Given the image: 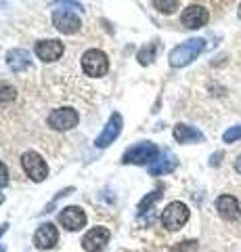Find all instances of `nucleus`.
<instances>
[{
    "instance_id": "f257e3e1",
    "label": "nucleus",
    "mask_w": 241,
    "mask_h": 252,
    "mask_svg": "<svg viewBox=\"0 0 241 252\" xmlns=\"http://www.w3.org/2000/svg\"><path fill=\"white\" fill-rule=\"evenodd\" d=\"M204 49H206V40H204V38H191V40L178 44V46H174V49L170 51V55H168L170 65H172V67L189 65V63H193L199 57V53Z\"/></svg>"
},
{
    "instance_id": "f03ea898",
    "label": "nucleus",
    "mask_w": 241,
    "mask_h": 252,
    "mask_svg": "<svg viewBox=\"0 0 241 252\" xmlns=\"http://www.w3.org/2000/svg\"><path fill=\"white\" fill-rule=\"evenodd\" d=\"M160 156V149L151 141H141V143L128 147L122 156L124 164H153Z\"/></svg>"
},
{
    "instance_id": "7ed1b4c3",
    "label": "nucleus",
    "mask_w": 241,
    "mask_h": 252,
    "mask_svg": "<svg viewBox=\"0 0 241 252\" xmlns=\"http://www.w3.org/2000/svg\"><path fill=\"white\" fill-rule=\"evenodd\" d=\"M189 217H191V212H189V206H187V204L172 202L164 208V212H161V225H164L168 231H178L187 220H189Z\"/></svg>"
},
{
    "instance_id": "20e7f679",
    "label": "nucleus",
    "mask_w": 241,
    "mask_h": 252,
    "mask_svg": "<svg viewBox=\"0 0 241 252\" xmlns=\"http://www.w3.org/2000/svg\"><path fill=\"white\" fill-rule=\"evenodd\" d=\"M82 69H84V74H88L92 78L105 76L107 69H109V59H107V55L103 51L90 49L82 55Z\"/></svg>"
},
{
    "instance_id": "39448f33",
    "label": "nucleus",
    "mask_w": 241,
    "mask_h": 252,
    "mask_svg": "<svg viewBox=\"0 0 241 252\" xmlns=\"http://www.w3.org/2000/svg\"><path fill=\"white\" fill-rule=\"evenodd\" d=\"M21 166L23 170H26V175L36 181V183H40V181H44L46 177H49V166H46L44 158L40 154L36 152H26L21 156Z\"/></svg>"
},
{
    "instance_id": "423d86ee",
    "label": "nucleus",
    "mask_w": 241,
    "mask_h": 252,
    "mask_svg": "<svg viewBox=\"0 0 241 252\" xmlns=\"http://www.w3.org/2000/svg\"><path fill=\"white\" fill-rule=\"evenodd\" d=\"M80 120V116H78L76 109L72 107H61V109H55V112H51L49 116V126L55 130H69L74 128Z\"/></svg>"
},
{
    "instance_id": "0eeeda50",
    "label": "nucleus",
    "mask_w": 241,
    "mask_h": 252,
    "mask_svg": "<svg viewBox=\"0 0 241 252\" xmlns=\"http://www.w3.org/2000/svg\"><path fill=\"white\" fill-rule=\"evenodd\" d=\"M53 26H55L59 32H63V34H76L78 30H80V17H78L76 13L67 11V9H59L53 13Z\"/></svg>"
},
{
    "instance_id": "6e6552de",
    "label": "nucleus",
    "mask_w": 241,
    "mask_h": 252,
    "mask_svg": "<svg viewBox=\"0 0 241 252\" xmlns=\"http://www.w3.org/2000/svg\"><path fill=\"white\" fill-rule=\"evenodd\" d=\"M120 132H122V116L120 114H111V118L105 124V128L101 130V135L95 139V145L101 147V149L111 145L113 141L120 137Z\"/></svg>"
},
{
    "instance_id": "1a4fd4ad",
    "label": "nucleus",
    "mask_w": 241,
    "mask_h": 252,
    "mask_svg": "<svg viewBox=\"0 0 241 252\" xmlns=\"http://www.w3.org/2000/svg\"><path fill=\"white\" fill-rule=\"evenodd\" d=\"M208 19H210L208 9H204V6H199V4H191V6H187V9L183 11V15H181L183 26H185V28H189V30L204 28L206 23H208Z\"/></svg>"
},
{
    "instance_id": "9d476101",
    "label": "nucleus",
    "mask_w": 241,
    "mask_h": 252,
    "mask_svg": "<svg viewBox=\"0 0 241 252\" xmlns=\"http://www.w3.org/2000/svg\"><path fill=\"white\" fill-rule=\"evenodd\" d=\"M59 223L63 225L67 231H78L86 225V215L78 206H67L59 212Z\"/></svg>"
},
{
    "instance_id": "9b49d317",
    "label": "nucleus",
    "mask_w": 241,
    "mask_h": 252,
    "mask_svg": "<svg viewBox=\"0 0 241 252\" xmlns=\"http://www.w3.org/2000/svg\"><path fill=\"white\" fill-rule=\"evenodd\" d=\"M109 229H105V227H95V229H90L86 235L82 238V248L86 252H99L107 246V242H109Z\"/></svg>"
},
{
    "instance_id": "f8f14e48",
    "label": "nucleus",
    "mask_w": 241,
    "mask_h": 252,
    "mask_svg": "<svg viewBox=\"0 0 241 252\" xmlns=\"http://www.w3.org/2000/svg\"><path fill=\"white\" fill-rule=\"evenodd\" d=\"M59 242V231H57V227L53 225V223H44L40 225L36 229L34 233V244L40 250H46V248H53L55 244Z\"/></svg>"
},
{
    "instance_id": "ddd939ff",
    "label": "nucleus",
    "mask_w": 241,
    "mask_h": 252,
    "mask_svg": "<svg viewBox=\"0 0 241 252\" xmlns=\"http://www.w3.org/2000/svg\"><path fill=\"white\" fill-rule=\"evenodd\" d=\"M216 210L224 220H237L241 217V210H239V202L233 198V195H220L216 200Z\"/></svg>"
},
{
    "instance_id": "4468645a",
    "label": "nucleus",
    "mask_w": 241,
    "mask_h": 252,
    "mask_svg": "<svg viewBox=\"0 0 241 252\" xmlns=\"http://www.w3.org/2000/svg\"><path fill=\"white\" fill-rule=\"evenodd\" d=\"M36 55L42 61H57L63 55V44L59 40H40L36 44Z\"/></svg>"
},
{
    "instance_id": "2eb2a0df",
    "label": "nucleus",
    "mask_w": 241,
    "mask_h": 252,
    "mask_svg": "<svg viewBox=\"0 0 241 252\" xmlns=\"http://www.w3.org/2000/svg\"><path fill=\"white\" fill-rule=\"evenodd\" d=\"M176 166H178L176 156L170 154V152H164L153 164H149V172L153 177H160V175H168V172H172Z\"/></svg>"
},
{
    "instance_id": "dca6fc26",
    "label": "nucleus",
    "mask_w": 241,
    "mask_h": 252,
    "mask_svg": "<svg viewBox=\"0 0 241 252\" xmlns=\"http://www.w3.org/2000/svg\"><path fill=\"white\" fill-rule=\"evenodd\" d=\"M6 65H9L13 72H23V69L29 67V53L23 49H13L6 53Z\"/></svg>"
},
{
    "instance_id": "f3484780",
    "label": "nucleus",
    "mask_w": 241,
    "mask_h": 252,
    "mask_svg": "<svg viewBox=\"0 0 241 252\" xmlns=\"http://www.w3.org/2000/svg\"><path fill=\"white\" fill-rule=\"evenodd\" d=\"M174 139L178 143H197V141H204V135L189 124H176L174 126Z\"/></svg>"
},
{
    "instance_id": "a211bd4d",
    "label": "nucleus",
    "mask_w": 241,
    "mask_h": 252,
    "mask_svg": "<svg viewBox=\"0 0 241 252\" xmlns=\"http://www.w3.org/2000/svg\"><path fill=\"white\" fill-rule=\"evenodd\" d=\"M15 97H17V91L11 84L0 82V105H9L11 101H15Z\"/></svg>"
},
{
    "instance_id": "6ab92c4d",
    "label": "nucleus",
    "mask_w": 241,
    "mask_h": 252,
    "mask_svg": "<svg viewBox=\"0 0 241 252\" xmlns=\"http://www.w3.org/2000/svg\"><path fill=\"white\" fill-rule=\"evenodd\" d=\"M153 6H155V9H158L160 13L170 15V13H174V11H176L178 0H153Z\"/></svg>"
},
{
    "instance_id": "aec40b11",
    "label": "nucleus",
    "mask_w": 241,
    "mask_h": 252,
    "mask_svg": "<svg viewBox=\"0 0 241 252\" xmlns=\"http://www.w3.org/2000/svg\"><path fill=\"white\" fill-rule=\"evenodd\" d=\"M160 195H161V189H155L153 193H149V195H147V198H143V202L138 204V212H141V215H143L145 210H151L153 204L160 200Z\"/></svg>"
},
{
    "instance_id": "412c9836",
    "label": "nucleus",
    "mask_w": 241,
    "mask_h": 252,
    "mask_svg": "<svg viewBox=\"0 0 241 252\" xmlns=\"http://www.w3.org/2000/svg\"><path fill=\"white\" fill-rule=\"evenodd\" d=\"M155 49H158V44H151L149 49H141L138 51V61H141V65H149V63L153 61V57H155Z\"/></svg>"
},
{
    "instance_id": "4be33fe9",
    "label": "nucleus",
    "mask_w": 241,
    "mask_h": 252,
    "mask_svg": "<svg viewBox=\"0 0 241 252\" xmlns=\"http://www.w3.org/2000/svg\"><path fill=\"white\" fill-rule=\"evenodd\" d=\"M241 139V124L237 126H231V128L224 130V135H222V141L224 143H235V141Z\"/></svg>"
},
{
    "instance_id": "5701e85b",
    "label": "nucleus",
    "mask_w": 241,
    "mask_h": 252,
    "mask_svg": "<svg viewBox=\"0 0 241 252\" xmlns=\"http://www.w3.org/2000/svg\"><path fill=\"white\" fill-rule=\"evenodd\" d=\"M6 183H9V170H6V166L0 162V189H2Z\"/></svg>"
},
{
    "instance_id": "b1692460",
    "label": "nucleus",
    "mask_w": 241,
    "mask_h": 252,
    "mask_svg": "<svg viewBox=\"0 0 241 252\" xmlns=\"http://www.w3.org/2000/svg\"><path fill=\"white\" fill-rule=\"evenodd\" d=\"M220 158H222V152L214 154V156H212V160H210V164H212V166H216V164H220Z\"/></svg>"
},
{
    "instance_id": "393cba45",
    "label": "nucleus",
    "mask_w": 241,
    "mask_h": 252,
    "mask_svg": "<svg viewBox=\"0 0 241 252\" xmlns=\"http://www.w3.org/2000/svg\"><path fill=\"white\" fill-rule=\"evenodd\" d=\"M235 170L239 172V175H241V156L237 158V160H235Z\"/></svg>"
},
{
    "instance_id": "a878e982",
    "label": "nucleus",
    "mask_w": 241,
    "mask_h": 252,
    "mask_svg": "<svg viewBox=\"0 0 241 252\" xmlns=\"http://www.w3.org/2000/svg\"><path fill=\"white\" fill-rule=\"evenodd\" d=\"M4 231H6V225H2V227H0V235H2ZM0 252H4V248H2V246H0Z\"/></svg>"
},
{
    "instance_id": "bb28decb",
    "label": "nucleus",
    "mask_w": 241,
    "mask_h": 252,
    "mask_svg": "<svg viewBox=\"0 0 241 252\" xmlns=\"http://www.w3.org/2000/svg\"><path fill=\"white\" fill-rule=\"evenodd\" d=\"M237 15H239V19H241V4H239V11H237Z\"/></svg>"
},
{
    "instance_id": "cd10ccee",
    "label": "nucleus",
    "mask_w": 241,
    "mask_h": 252,
    "mask_svg": "<svg viewBox=\"0 0 241 252\" xmlns=\"http://www.w3.org/2000/svg\"><path fill=\"white\" fill-rule=\"evenodd\" d=\"M0 202H2V195H0Z\"/></svg>"
}]
</instances>
